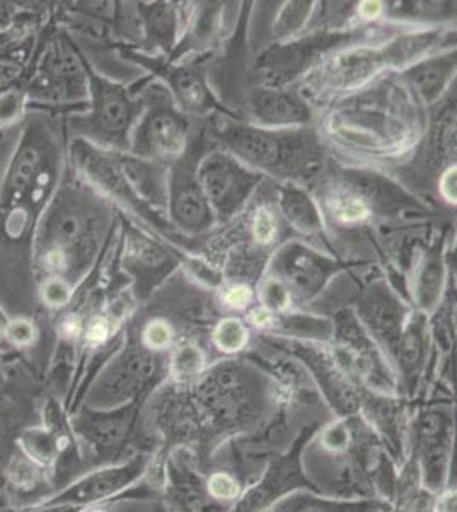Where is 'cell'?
<instances>
[{"mask_svg":"<svg viewBox=\"0 0 457 512\" xmlns=\"http://www.w3.org/2000/svg\"><path fill=\"white\" fill-rule=\"evenodd\" d=\"M205 483H207L210 497L215 502H219L222 506L232 507V509L246 489L243 478L239 477L238 473L229 472V470H215V472L205 475Z\"/></svg>","mask_w":457,"mask_h":512,"instance_id":"f546056e","label":"cell"},{"mask_svg":"<svg viewBox=\"0 0 457 512\" xmlns=\"http://www.w3.org/2000/svg\"><path fill=\"white\" fill-rule=\"evenodd\" d=\"M420 297H422L423 308H430L439 297L440 286H442V265L437 256L430 258L425 270H423L422 280H420Z\"/></svg>","mask_w":457,"mask_h":512,"instance_id":"f35d334b","label":"cell"},{"mask_svg":"<svg viewBox=\"0 0 457 512\" xmlns=\"http://www.w3.org/2000/svg\"><path fill=\"white\" fill-rule=\"evenodd\" d=\"M251 111L265 127H290L311 120L309 106L299 96L263 89L251 96Z\"/></svg>","mask_w":457,"mask_h":512,"instance_id":"603a6c76","label":"cell"},{"mask_svg":"<svg viewBox=\"0 0 457 512\" xmlns=\"http://www.w3.org/2000/svg\"><path fill=\"white\" fill-rule=\"evenodd\" d=\"M41 332L36 321L29 316H11L7 323L4 345L6 349L31 350L40 340Z\"/></svg>","mask_w":457,"mask_h":512,"instance_id":"836d02e7","label":"cell"},{"mask_svg":"<svg viewBox=\"0 0 457 512\" xmlns=\"http://www.w3.org/2000/svg\"><path fill=\"white\" fill-rule=\"evenodd\" d=\"M140 344L156 354H164L173 349L174 333L168 321L152 320L144 326L140 335Z\"/></svg>","mask_w":457,"mask_h":512,"instance_id":"74e56055","label":"cell"},{"mask_svg":"<svg viewBox=\"0 0 457 512\" xmlns=\"http://www.w3.org/2000/svg\"><path fill=\"white\" fill-rule=\"evenodd\" d=\"M427 355H429L427 318L418 313L406 321L391 359L400 393L403 390L405 393L403 396L408 400L417 396L425 367H427Z\"/></svg>","mask_w":457,"mask_h":512,"instance_id":"e0dca14e","label":"cell"},{"mask_svg":"<svg viewBox=\"0 0 457 512\" xmlns=\"http://www.w3.org/2000/svg\"><path fill=\"white\" fill-rule=\"evenodd\" d=\"M142 405L144 403H132L111 410L79 407L70 414V429L76 436L87 470L144 451L139 446L140 441L151 453L157 451L156 444L142 431Z\"/></svg>","mask_w":457,"mask_h":512,"instance_id":"5b68a950","label":"cell"},{"mask_svg":"<svg viewBox=\"0 0 457 512\" xmlns=\"http://www.w3.org/2000/svg\"><path fill=\"white\" fill-rule=\"evenodd\" d=\"M190 391L202 415L209 453L227 441L260 432L289 405L270 374L255 362L238 359L207 367Z\"/></svg>","mask_w":457,"mask_h":512,"instance_id":"6da1fadb","label":"cell"},{"mask_svg":"<svg viewBox=\"0 0 457 512\" xmlns=\"http://www.w3.org/2000/svg\"><path fill=\"white\" fill-rule=\"evenodd\" d=\"M207 355L190 340L173 345L168 361V376L171 383L191 386L207 371Z\"/></svg>","mask_w":457,"mask_h":512,"instance_id":"d4e9b609","label":"cell"},{"mask_svg":"<svg viewBox=\"0 0 457 512\" xmlns=\"http://www.w3.org/2000/svg\"><path fill=\"white\" fill-rule=\"evenodd\" d=\"M227 149L246 163L273 173H299L309 169L318 152L302 134H273L260 128L234 127L222 132Z\"/></svg>","mask_w":457,"mask_h":512,"instance_id":"30bf717a","label":"cell"},{"mask_svg":"<svg viewBox=\"0 0 457 512\" xmlns=\"http://www.w3.org/2000/svg\"><path fill=\"white\" fill-rule=\"evenodd\" d=\"M307 11H309L307 4H290L285 9L284 16L280 19L278 30L282 31L284 35H289L292 31L297 30L301 26L302 21L306 19Z\"/></svg>","mask_w":457,"mask_h":512,"instance_id":"b9f144b4","label":"cell"},{"mask_svg":"<svg viewBox=\"0 0 457 512\" xmlns=\"http://www.w3.org/2000/svg\"><path fill=\"white\" fill-rule=\"evenodd\" d=\"M224 303L232 309H246L251 303V291L248 286H234L224 294Z\"/></svg>","mask_w":457,"mask_h":512,"instance_id":"7bdbcfd3","label":"cell"},{"mask_svg":"<svg viewBox=\"0 0 457 512\" xmlns=\"http://www.w3.org/2000/svg\"><path fill=\"white\" fill-rule=\"evenodd\" d=\"M171 214L181 229L188 233H202L214 222V210L205 197L197 175L190 169L181 168L176 171L171 190Z\"/></svg>","mask_w":457,"mask_h":512,"instance_id":"ffe728a7","label":"cell"},{"mask_svg":"<svg viewBox=\"0 0 457 512\" xmlns=\"http://www.w3.org/2000/svg\"><path fill=\"white\" fill-rule=\"evenodd\" d=\"M164 374L168 364L162 354L145 349L140 342L120 345L87 384L79 407L111 410L145 403L161 386Z\"/></svg>","mask_w":457,"mask_h":512,"instance_id":"277c9868","label":"cell"},{"mask_svg":"<svg viewBox=\"0 0 457 512\" xmlns=\"http://www.w3.org/2000/svg\"><path fill=\"white\" fill-rule=\"evenodd\" d=\"M273 345L296 359L297 364H302L314 388L336 419L359 414L364 390L353 381L333 350L314 342L297 340H275Z\"/></svg>","mask_w":457,"mask_h":512,"instance_id":"8fae6325","label":"cell"},{"mask_svg":"<svg viewBox=\"0 0 457 512\" xmlns=\"http://www.w3.org/2000/svg\"><path fill=\"white\" fill-rule=\"evenodd\" d=\"M197 180L210 207L220 217L232 216L248 200L260 176L227 154H210L197 171Z\"/></svg>","mask_w":457,"mask_h":512,"instance_id":"5bb4252c","label":"cell"},{"mask_svg":"<svg viewBox=\"0 0 457 512\" xmlns=\"http://www.w3.org/2000/svg\"><path fill=\"white\" fill-rule=\"evenodd\" d=\"M0 477L4 480L6 489L14 497L26 501L23 509L35 506L53 494L50 473L40 465H36L35 461L29 460L16 444L11 449V453L7 454L6 461L0 468Z\"/></svg>","mask_w":457,"mask_h":512,"instance_id":"44dd1931","label":"cell"},{"mask_svg":"<svg viewBox=\"0 0 457 512\" xmlns=\"http://www.w3.org/2000/svg\"><path fill=\"white\" fill-rule=\"evenodd\" d=\"M145 26L156 40L168 45L176 30V14L168 4H156L145 11Z\"/></svg>","mask_w":457,"mask_h":512,"instance_id":"e575fe53","label":"cell"},{"mask_svg":"<svg viewBox=\"0 0 457 512\" xmlns=\"http://www.w3.org/2000/svg\"><path fill=\"white\" fill-rule=\"evenodd\" d=\"M76 287L70 286L69 282L62 279H43L38 280V297L40 303L47 309L58 311L64 309L72 303Z\"/></svg>","mask_w":457,"mask_h":512,"instance_id":"d590c367","label":"cell"},{"mask_svg":"<svg viewBox=\"0 0 457 512\" xmlns=\"http://www.w3.org/2000/svg\"><path fill=\"white\" fill-rule=\"evenodd\" d=\"M454 67H456L454 55L427 60L411 70V84L417 88L418 93L422 94L425 101H434L442 93V89L446 88Z\"/></svg>","mask_w":457,"mask_h":512,"instance_id":"4316f807","label":"cell"},{"mask_svg":"<svg viewBox=\"0 0 457 512\" xmlns=\"http://www.w3.org/2000/svg\"><path fill=\"white\" fill-rule=\"evenodd\" d=\"M86 60V59H84ZM89 108L86 115L72 118V128L79 139L98 146L127 149L128 135L139 117V101L130 99L127 91L106 77L96 74L87 64Z\"/></svg>","mask_w":457,"mask_h":512,"instance_id":"9c48e42d","label":"cell"},{"mask_svg":"<svg viewBox=\"0 0 457 512\" xmlns=\"http://www.w3.org/2000/svg\"><path fill=\"white\" fill-rule=\"evenodd\" d=\"M29 108L81 105L89 98L86 60L69 35H53L43 43L35 65L24 82Z\"/></svg>","mask_w":457,"mask_h":512,"instance_id":"ba28073f","label":"cell"},{"mask_svg":"<svg viewBox=\"0 0 457 512\" xmlns=\"http://www.w3.org/2000/svg\"><path fill=\"white\" fill-rule=\"evenodd\" d=\"M18 33L19 28H16V26H14V28H11V30L2 31V33H0V47H4V45H7L9 41L14 40V38L18 36Z\"/></svg>","mask_w":457,"mask_h":512,"instance_id":"c3c4849f","label":"cell"},{"mask_svg":"<svg viewBox=\"0 0 457 512\" xmlns=\"http://www.w3.org/2000/svg\"><path fill=\"white\" fill-rule=\"evenodd\" d=\"M188 128L183 118L169 108H156L140 122L134 147L140 158H180L185 151Z\"/></svg>","mask_w":457,"mask_h":512,"instance_id":"2e32d148","label":"cell"},{"mask_svg":"<svg viewBox=\"0 0 457 512\" xmlns=\"http://www.w3.org/2000/svg\"><path fill=\"white\" fill-rule=\"evenodd\" d=\"M359 414L371 425L391 460L401 468L408 456L410 400L403 395H379L364 390Z\"/></svg>","mask_w":457,"mask_h":512,"instance_id":"9a60e30c","label":"cell"},{"mask_svg":"<svg viewBox=\"0 0 457 512\" xmlns=\"http://www.w3.org/2000/svg\"><path fill=\"white\" fill-rule=\"evenodd\" d=\"M113 156L135 198L151 200V202L164 200L166 180L161 169L142 158L120 156V154H113Z\"/></svg>","mask_w":457,"mask_h":512,"instance_id":"cb8c5ba5","label":"cell"},{"mask_svg":"<svg viewBox=\"0 0 457 512\" xmlns=\"http://www.w3.org/2000/svg\"><path fill=\"white\" fill-rule=\"evenodd\" d=\"M147 512H173L171 511V507L166 504V502L162 501V499H156V501L152 502L151 509Z\"/></svg>","mask_w":457,"mask_h":512,"instance_id":"681fc988","label":"cell"},{"mask_svg":"<svg viewBox=\"0 0 457 512\" xmlns=\"http://www.w3.org/2000/svg\"><path fill=\"white\" fill-rule=\"evenodd\" d=\"M60 183V151L41 120L24 127L0 183V226L9 241L33 236Z\"/></svg>","mask_w":457,"mask_h":512,"instance_id":"3957f363","label":"cell"},{"mask_svg":"<svg viewBox=\"0 0 457 512\" xmlns=\"http://www.w3.org/2000/svg\"><path fill=\"white\" fill-rule=\"evenodd\" d=\"M318 429L316 424L301 429L292 446L272 458L263 472L246 485L232 512H268L273 504L294 490H316L304 472L302 453Z\"/></svg>","mask_w":457,"mask_h":512,"instance_id":"7c38bea8","label":"cell"},{"mask_svg":"<svg viewBox=\"0 0 457 512\" xmlns=\"http://www.w3.org/2000/svg\"><path fill=\"white\" fill-rule=\"evenodd\" d=\"M101 224V207L93 195L77 181H60L29 243L36 280L55 277L76 287L98 251Z\"/></svg>","mask_w":457,"mask_h":512,"instance_id":"7a4b0ae2","label":"cell"},{"mask_svg":"<svg viewBox=\"0 0 457 512\" xmlns=\"http://www.w3.org/2000/svg\"><path fill=\"white\" fill-rule=\"evenodd\" d=\"M171 86L178 94L181 105L186 110H202L207 103V89L195 70L178 69L171 76Z\"/></svg>","mask_w":457,"mask_h":512,"instance_id":"4dcf8cb0","label":"cell"},{"mask_svg":"<svg viewBox=\"0 0 457 512\" xmlns=\"http://www.w3.org/2000/svg\"><path fill=\"white\" fill-rule=\"evenodd\" d=\"M215 349L226 355L239 354L249 344V328L238 318L219 321L212 332Z\"/></svg>","mask_w":457,"mask_h":512,"instance_id":"1f68e13d","label":"cell"},{"mask_svg":"<svg viewBox=\"0 0 457 512\" xmlns=\"http://www.w3.org/2000/svg\"><path fill=\"white\" fill-rule=\"evenodd\" d=\"M18 512H82V509L77 507L65 506V504H45V502H38L35 506L26 507Z\"/></svg>","mask_w":457,"mask_h":512,"instance_id":"bcb514c9","label":"cell"},{"mask_svg":"<svg viewBox=\"0 0 457 512\" xmlns=\"http://www.w3.org/2000/svg\"><path fill=\"white\" fill-rule=\"evenodd\" d=\"M359 316L364 325L362 328L391 362L406 325L405 309L400 301L384 291L369 294L360 303Z\"/></svg>","mask_w":457,"mask_h":512,"instance_id":"ac0fdd59","label":"cell"},{"mask_svg":"<svg viewBox=\"0 0 457 512\" xmlns=\"http://www.w3.org/2000/svg\"><path fill=\"white\" fill-rule=\"evenodd\" d=\"M253 236L260 245H270L277 238V221L270 210L261 207L253 217Z\"/></svg>","mask_w":457,"mask_h":512,"instance_id":"60d3db41","label":"cell"},{"mask_svg":"<svg viewBox=\"0 0 457 512\" xmlns=\"http://www.w3.org/2000/svg\"><path fill=\"white\" fill-rule=\"evenodd\" d=\"M260 301L268 313H282L289 308L290 291L280 280L270 279L261 286Z\"/></svg>","mask_w":457,"mask_h":512,"instance_id":"ab89813d","label":"cell"},{"mask_svg":"<svg viewBox=\"0 0 457 512\" xmlns=\"http://www.w3.org/2000/svg\"><path fill=\"white\" fill-rule=\"evenodd\" d=\"M268 512H393V504L381 499H345L301 489L282 497Z\"/></svg>","mask_w":457,"mask_h":512,"instance_id":"7402d4cb","label":"cell"},{"mask_svg":"<svg viewBox=\"0 0 457 512\" xmlns=\"http://www.w3.org/2000/svg\"><path fill=\"white\" fill-rule=\"evenodd\" d=\"M127 251L128 262L140 279H156L168 267L169 256L166 251L144 238H132Z\"/></svg>","mask_w":457,"mask_h":512,"instance_id":"f1b7e54d","label":"cell"},{"mask_svg":"<svg viewBox=\"0 0 457 512\" xmlns=\"http://www.w3.org/2000/svg\"><path fill=\"white\" fill-rule=\"evenodd\" d=\"M280 282L299 297H311L321 289L331 272V263L302 246H287L277 256Z\"/></svg>","mask_w":457,"mask_h":512,"instance_id":"d6986e66","label":"cell"},{"mask_svg":"<svg viewBox=\"0 0 457 512\" xmlns=\"http://www.w3.org/2000/svg\"><path fill=\"white\" fill-rule=\"evenodd\" d=\"M432 512H456V487H447L435 495Z\"/></svg>","mask_w":457,"mask_h":512,"instance_id":"ee69618b","label":"cell"},{"mask_svg":"<svg viewBox=\"0 0 457 512\" xmlns=\"http://www.w3.org/2000/svg\"><path fill=\"white\" fill-rule=\"evenodd\" d=\"M162 501L173 512H232L210 497L205 475L198 468V456L190 449L176 448L164 458Z\"/></svg>","mask_w":457,"mask_h":512,"instance_id":"4fadbf2b","label":"cell"},{"mask_svg":"<svg viewBox=\"0 0 457 512\" xmlns=\"http://www.w3.org/2000/svg\"><path fill=\"white\" fill-rule=\"evenodd\" d=\"M154 453L140 451L110 465L94 466L41 502L65 504L86 511L113 502L137 501L161 494L145 480Z\"/></svg>","mask_w":457,"mask_h":512,"instance_id":"8992f818","label":"cell"},{"mask_svg":"<svg viewBox=\"0 0 457 512\" xmlns=\"http://www.w3.org/2000/svg\"><path fill=\"white\" fill-rule=\"evenodd\" d=\"M82 512H111V511L106 506H99V507H91V509H86V511H82Z\"/></svg>","mask_w":457,"mask_h":512,"instance_id":"816d5d0a","label":"cell"},{"mask_svg":"<svg viewBox=\"0 0 457 512\" xmlns=\"http://www.w3.org/2000/svg\"><path fill=\"white\" fill-rule=\"evenodd\" d=\"M333 214L338 217V221L345 224H353V222L364 221L371 214L369 205L364 198L355 193H338L333 198Z\"/></svg>","mask_w":457,"mask_h":512,"instance_id":"8d00e7d4","label":"cell"},{"mask_svg":"<svg viewBox=\"0 0 457 512\" xmlns=\"http://www.w3.org/2000/svg\"><path fill=\"white\" fill-rule=\"evenodd\" d=\"M280 207L287 221L302 233H318L321 229V217L313 200L299 188L287 187L280 195Z\"/></svg>","mask_w":457,"mask_h":512,"instance_id":"83f0119b","label":"cell"},{"mask_svg":"<svg viewBox=\"0 0 457 512\" xmlns=\"http://www.w3.org/2000/svg\"><path fill=\"white\" fill-rule=\"evenodd\" d=\"M29 110L28 91L23 86L0 94V132H7L23 122Z\"/></svg>","mask_w":457,"mask_h":512,"instance_id":"d6a6232c","label":"cell"},{"mask_svg":"<svg viewBox=\"0 0 457 512\" xmlns=\"http://www.w3.org/2000/svg\"><path fill=\"white\" fill-rule=\"evenodd\" d=\"M440 192L449 202H456V168L449 169L446 175L442 176Z\"/></svg>","mask_w":457,"mask_h":512,"instance_id":"f6af8a7d","label":"cell"},{"mask_svg":"<svg viewBox=\"0 0 457 512\" xmlns=\"http://www.w3.org/2000/svg\"><path fill=\"white\" fill-rule=\"evenodd\" d=\"M14 26H16L14 9L9 7V4H0V33L11 30Z\"/></svg>","mask_w":457,"mask_h":512,"instance_id":"7dc6e473","label":"cell"},{"mask_svg":"<svg viewBox=\"0 0 457 512\" xmlns=\"http://www.w3.org/2000/svg\"><path fill=\"white\" fill-rule=\"evenodd\" d=\"M456 417L451 403H427L411 412L408 456L417 466L423 489L440 494L452 487Z\"/></svg>","mask_w":457,"mask_h":512,"instance_id":"52a82bcc","label":"cell"},{"mask_svg":"<svg viewBox=\"0 0 457 512\" xmlns=\"http://www.w3.org/2000/svg\"><path fill=\"white\" fill-rule=\"evenodd\" d=\"M31 52H33V41L18 40V36L4 47H0V94L16 86H23L26 82Z\"/></svg>","mask_w":457,"mask_h":512,"instance_id":"484cf974","label":"cell"},{"mask_svg":"<svg viewBox=\"0 0 457 512\" xmlns=\"http://www.w3.org/2000/svg\"><path fill=\"white\" fill-rule=\"evenodd\" d=\"M4 386H6V373H4V369L0 366V393L4 391Z\"/></svg>","mask_w":457,"mask_h":512,"instance_id":"f907efd6","label":"cell"}]
</instances>
